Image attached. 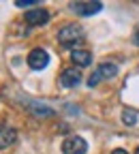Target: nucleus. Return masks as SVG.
<instances>
[{"label": "nucleus", "instance_id": "1", "mask_svg": "<svg viewBox=\"0 0 139 154\" xmlns=\"http://www.w3.org/2000/svg\"><path fill=\"white\" fill-rule=\"evenodd\" d=\"M58 41H60L62 47L77 49V45L84 41V28L79 24H66L64 28H60V32H58Z\"/></svg>", "mask_w": 139, "mask_h": 154}, {"label": "nucleus", "instance_id": "2", "mask_svg": "<svg viewBox=\"0 0 139 154\" xmlns=\"http://www.w3.org/2000/svg\"><path fill=\"white\" fill-rule=\"evenodd\" d=\"M118 75V66L113 62H103V64H98L96 71L88 77V88H96L101 82L105 79H113V77Z\"/></svg>", "mask_w": 139, "mask_h": 154}, {"label": "nucleus", "instance_id": "3", "mask_svg": "<svg viewBox=\"0 0 139 154\" xmlns=\"http://www.w3.org/2000/svg\"><path fill=\"white\" fill-rule=\"evenodd\" d=\"M19 103H22L30 113H34L36 118H51V116L56 113L49 105H45V103H41V101H34V99H26V96H22Z\"/></svg>", "mask_w": 139, "mask_h": 154}, {"label": "nucleus", "instance_id": "4", "mask_svg": "<svg viewBox=\"0 0 139 154\" xmlns=\"http://www.w3.org/2000/svg\"><path fill=\"white\" fill-rule=\"evenodd\" d=\"M71 11L75 15H82V17H88V15H94L98 11H103V2H96V0H82V2H71L69 5Z\"/></svg>", "mask_w": 139, "mask_h": 154}, {"label": "nucleus", "instance_id": "5", "mask_svg": "<svg viewBox=\"0 0 139 154\" xmlns=\"http://www.w3.org/2000/svg\"><path fill=\"white\" fill-rule=\"evenodd\" d=\"M26 62H28V66H30L32 71H43V69L49 64V54H47L45 49H41V47H36V49H32V51L28 54Z\"/></svg>", "mask_w": 139, "mask_h": 154}, {"label": "nucleus", "instance_id": "6", "mask_svg": "<svg viewBox=\"0 0 139 154\" xmlns=\"http://www.w3.org/2000/svg\"><path fill=\"white\" fill-rule=\"evenodd\" d=\"M88 150V143L84 137H79V135H71L62 141V152L64 154H86Z\"/></svg>", "mask_w": 139, "mask_h": 154}, {"label": "nucleus", "instance_id": "7", "mask_svg": "<svg viewBox=\"0 0 139 154\" xmlns=\"http://www.w3.org/2000/svg\"><path fill=\"white\" fill-rule=\"evenodd\" d=\"M82 84V71H79L77 66H69L62 71L60 75V86L62 88H75Z\"/></svg>", "mask_w": 139, "mask_h": 154}, {"label": "nucleus", "instance_id": "8", "mask_svg": "<svg viewBox=\"0 0 139 154\" xmlns=\"http://www.w3.org/2000/svg\"><path fill=\"white\" fill-rule=\"evenodd\" d=\"M17 141V131L9 124H0V150H7Z\"/></svg>", "mask_w": 139, "mask_h": 154}, {"label": "nucleus", "instance_id": "9", "mask_svg": "<svg viewBox=\"0 0 139 154\" xmlns=\"http://www.w3.org/2000/svg\"><path fill=\"white\" fill-rule=\"evenodd\" d=\"M24 19L30 26H45L49 22V13L45 9H32V11H26Z\"/></svg>", "mask_w": 139, "mask_h": 154}, {"label": "nucleus", "instance_id": "10", "mask_svg": "<svg viewBox=\"0 0 139 154\" xmlns=\"http://www.w3.org/2000/svg\"><path fill=\"white\" fill-rule=\"evenodd\" d=\"M71 60L77 64V69L90 66V64H92V54H90L88 49H73V51H71Z\"/></svg>", "mask_w": 139, "mask_h": 154}, {"label": "nucleus", "instance_id": "11", "mask_svg": "<svg viewBox=\"0 0 139 154\" xmlns=\"http://www.w3.org/2000/svg\"><path fill=\"white\" fill-rule=\"evenodd\" d=\"M122 122H124L126 126H135V124H137V111L124 109V111H122Z\"/></svg>", "mask_w": 139, "mask_h": 154}, {"label": "nucleus", "instance_id": "12", "mask_svg": "<svg viewBox=\"0 0 139 154\" xmlns=\"http://www.w3.org/2000/svg\"><path fill=\"white\" fill-rule=\"evenodd\" d=\"M34 5H41L39 0H15V7H34Z\"/></svg>", "mask_w": 139, "mask_h": 154}, {"label": "nucleus", "instance_id": "13", "mask_svg": "<svg viewBox=\"0 0 139 154\" xmlns=\"http://www.w3.org/2000/svg\"><path fill=\"white\" fill-rule=\"evenodd\" d=\"M133 43L139 47V26H135V30H133Z\"/></svg>", "mask_w": 139, "mask_h": 154}, {"label": "nucleus", "instance_id": "14", "mask_svg": "<svg viewBox=\"0 0 139 154\" xmlns=\"http://www.w3.org/2000/svg\"><path fill=\"white\" fill-rule=\"evenodd\" d=\"M111 154H128V152H126V150H122V148H118V150H113Z\"/></svg>", "mask_w": 139, "mask_h": 154}, {"label": "nucleus", "instance_id": "15", "mask_svg": "<svg viewBox=\"0 0 139 154\" xmlns=\"http://www.w3.org/2000/svg\"><path fill=\"white\" fill-rule=\"evenodd\" d=\"M135 154H139V148H137V150H135Z\"/></svg>", "mask_w": 139, "mask_h": 154}]
</instances>
